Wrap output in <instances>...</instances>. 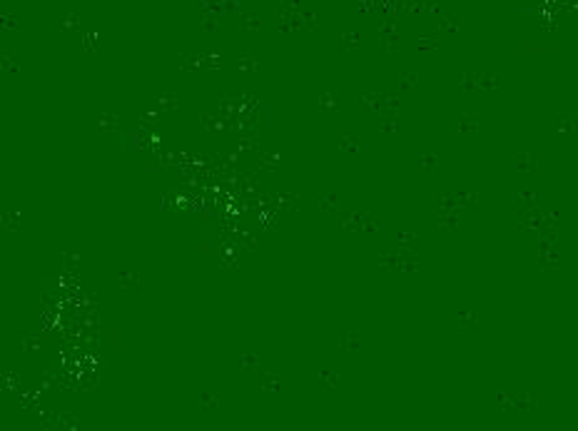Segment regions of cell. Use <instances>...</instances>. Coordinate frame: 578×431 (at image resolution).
I'll return each mask as SVG.
<instances>
[{"label":"cell","mask_w":578,"mask_h":431,"mask_svg":"<svg viewBox=\"0 0 578 431\" xmlns=\"http://www.w3.org/2000/svg\"><path fill=\"white\" fill-rule=\"evenodd\" d=\"M280 122H282V102H280V95L277 93H269L267 98H264V125H267V130L272 132H280Z\"/></svg>","instance_id":"obj_1"}]
</instances>
